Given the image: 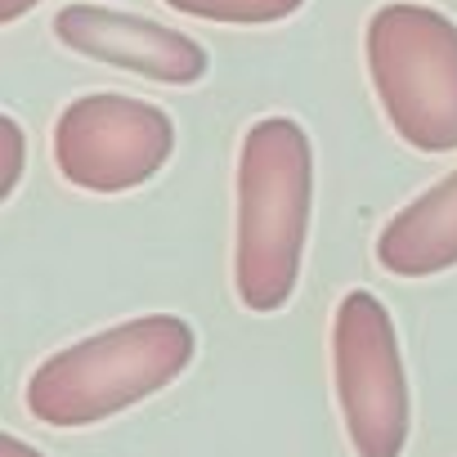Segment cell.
<instances>
[{
  "label": "cell",
  "instance_id": "6da1fadb",
  "mask_svg": "<svg viewBox=\"0 0 457 457\" xmlns=\"http://www.w3.org/2000/svg\"><path fill=\"white\" fill-rule=\"evenodd\" d=\"M314 197L310 135L292 117H265L247 130L238 157V296L274 314L296 292Z\"/></svg>",
  "mask_w": 457,
  "mask_h": 457
},
{
  "label": "cell",
  "instance_id": "7a4b0ae2",
  "mask_svg": "<svg viewBox=\"0 0 457 457\" xmlns=\"http://www.w3.org/2000/svg\"><path fill=\"white\" fill-rule=\"evenodd\" d=\"M188 363L193 328L184 319H130L46 359L28 381V408L46 426H95L157 395Z\"/></svg>",
  "mask_w": 457,
  "mask_h": 457
},
{
  "label": "cell",
  "instance_id": "3957f363",
  "mask_svg": "<svg viewBox=\"0 0 457 457\" xmlns=\"http://www.w3.org/2000/svg\"><path fill=\"white\" fill-rule=\"evenodd\" d=\"M368 72L386 121L421 153L457 148V23L426 5H381L368 23Z\"/></svg>",
  "mask_w": 457,
  "mask_h": 457
},
{
  "label": "cell",
  "instance_id": "277c9868",
  "mask_svg": "<svg viewBox=\"0 0 457 457\" xmlns=\"http://www.w3.org/2000/svg\"><path fill=\"white\" fill-rule=\"evenodd\" d=\"M332 359L354 453L399 457L408 439V386H403L395 323L372 292H350L337 305Z\"/></svg>",
  "mask_w": 457,
  "mask_h": 457
},
{
  "label": "cell",
  "instance_id": "5b68a950",
  "mask_svg": "<svg viewBox=\"0 0 457 457\" xmlns=\"http://www.w3.org/2000/svg\"><path fill=\"white\" fill-rule=\"evenodd\" d=\"M175 153V126L162 108L126 95H86L54 121L59 175L86 193H126L153 179Z\"/></svg>",
  "mask_w": 457,
  "mask_h": 457
},
{
  "label": "cell",
  "instance_id": "8992f818",
  "mask_svg": "<svg viewBox=\"0 0 457 457\" xmlns=\"http://www.w3.org/2000/svg\"><path fill=\"white\" fill-rule=\"evenodd\" d=\"M54 37L99 63L139 72L148 81H166V86H193L206 77V50L184 37L170 32L162 23L121 14V10H104V5H68L54 14Z\"/></svg>",
  "mask_w": 457,
  "mask_h": 457
},
{
  "label": "cell",
  "instance_id": "52a82bcc",
  "mask_svg": "<svg viewBox=\"0 0 457 457\" xmlns=\"http://www.w3.org/2000/svg\"><path fill=\"white\" fill-rule=\"evenodd\" d=\"M377 261L399 278H430L457 265V170L381 228Z\"/></svg>",
  "mask_w": 457,
  "mask_h": 457
},
{
  "label": "cell",
  "instance_id": "ba28073f",
  "mask_svg": "<svg viewBox=\"0 0 457 457\" xmlns=\"http://www.w3.org/2000/svg\"><path fill=\"white\" fill-rule=\"evenodd\" d=\"M166 5L179 10V14H188V19H206V23L261 28V23L292 19L305 0H166Z\"/></svg>",
  "mask_w": 457,
  "mask_h": 457
},
{
  "label": "cell",
  "instance_id": "9c48e42d",
  "mask_svg": "<svg viewBox=\"0 0 457 457\" xmlns=\"http://www.w3.org/2000/svg\"><path fill=\"white\" fill-rule=\"evenodd\" d=\"M0 144H5V175H0V202L14 197L19 175H23V130L14 117H0Z\"/></svg>",
  "mask_w": 457,
  "mask_h": 457
},
{
  "label": "cell",
  "instance_id": "30bf717a",
  "mask_svg": "<svg viewBox=\"0 0 457 457\" xmlns=\"http://www.w3.org/2000/svg\"><path fill=\"white\" fill-rule=\"evenodd\" d=\"M32 5H37V0H0V23H14V19H23Z\"/></svg>",
  "mask_w": 457,
  "mask_h": 457
},
{
  "label": "cell",
  "instance_id": "8fae6325",
  "mask_svg": "<svg viewBox=\"0 0 457 457\" xmlns=\"http://www.w3.org/2000/svg\"><path fill=\"white\" fill-rule=\"evenodd\" d=\"M0 457H41V453H37V448H28L23 439L5 435V439H0Z\"/></svg>",
  "mask_w": 457,
  "mask_h": 457
}]
</instances>
